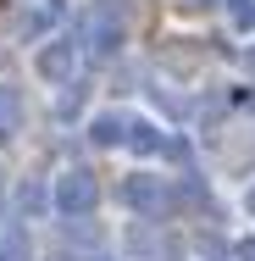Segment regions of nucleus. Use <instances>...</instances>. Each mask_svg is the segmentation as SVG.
I'll return each mask as SVG.
<instances>
[{
	"label": "nucleus",
	"mask_w": 255,
	"mask_h": 261,
	"mask_svg": "<svg viewBox=\"0 0 255 261\" xmlns=\"http://www.w3.org/2000/svg\"><path fill=\"white\" fill-rule=\"evenodd\" d=\"M95 184H89V172H61V184H55V206L61 211H89L95 206Z\"/></svg>",
	"instance_id": "f257e3e1"
},
{
	"label": "nucleus",
	"mask_w": 255,
	"mask_h": 261,
	"mask_svg": "<svg viewBox=\"0 0 255 261\" xmlns=\"http://www.w3.org/2000/svg\"><path fill=\"white\" fill-rule=\"evenodd\" d=\"M89 139L105 145V150H111V145H128V117H122V111H100V117L89 122Z\"/></svg>",
	"instance_id": "f03ea898"
},
{
	"label": "nucleus",
	"mask_w": 255,
	"mask_h": 261,
	"mask_svg": "<svg viewBox=\"0 0 255 261\" xmlns=\"http://www.w3.org/2000/svg\"><path fill=\"white\" fill-rule=\"evenodd\" d=\"M11 117H17V95L0 84V122H11Z\"/></svg>",
	"instance_id": "7ed1b4c3"
},
{
	"label": "nucleus",
	"mask_w": 255,
	"mask_h": 261,
	"mask_svg": "<svg viewBox=\"0 0 255 261\" xmlns=\"http://www.w3.org/2000/svg\"><path fill=\"white\" fill-rule=\"evenodd\" d=\"M244 250H250V261H255V245H244Z\"/></svg>",
	"instance_id": "20e7f679"
}]
</instances>
